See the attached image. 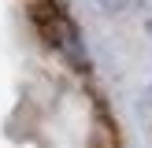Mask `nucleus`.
Wrapping results in <instances>:
<instances>
[{"instance_id":"1","label":"nucleus","mask_w":152,"mask_h":148,"mask_svg":"<svg viewBox=\"0 0 152 148\" xmlns=\"http://www.w3.org/2000/svg\"><path fill=\"white\" fill-rule=\"evenodd\" d=\"M34 22H37V30H41V37H45V41H48L71 67H78V70L89 67L78 30H74V22L63 15V7H59L56 0H34Z\"/></svg>"},{"instance_id":"2","label":"nucleus","mask_w":152,"mask_h":148,"mask_svg":"<svg viewBox=\"0 0 152 148\" xmlns=\"http://www.w3.org/2000/svg\"><path fill=\"white\" fill-rule=\"evenodd\" d=\"M89 148H119V137H115V130H111V126H104V122H96Z\"/></svg>"},{"instance_id":"3","label":"nucleus","mask_w":152,"mask_h":148,"mask_svg":"<svg viewBox=\"0 0 152 148\" xmlns=\"http://www.w3.org/2000/svg\"><path fill=\"white\" fill-rule=\"evenodd\" d=\"M145 115H148V126H152V85H148V93H145Z\"/></svg>"}]
</instances>
